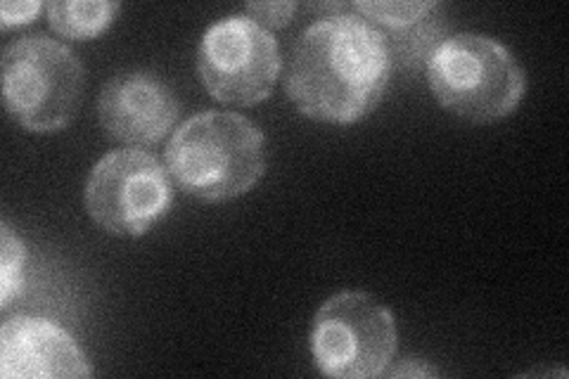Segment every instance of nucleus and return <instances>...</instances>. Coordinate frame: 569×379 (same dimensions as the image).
Listing matches in <instances>:
<instances>
[{"label": "nucleus", "instance_id": "1", "mask_svg": "<svg viewBox=\"0 0 569 379\" xmlns=\"http://www.w3.org/2000/svg\"><path fill=\"white\" fill-rule=\"evenodd\" d=\"M389 79L385 33L359 14H328L299 33L288 64V96L309 119L353 123L376 110Z\"/></svg>", "mask_w": 569, "mask_h": 379}, {"label": "nucleus", "instance_id": "2", "mask_svg": "<svg viewBox=\"0 0 569 379\" xmlns=\"http://www.w3.org/2000/svg\"><path fill=\"white\" fill-rule=\"evenodd\" d=\"M263 133L236 112H200L169 140L167 171L202 202H226L257 186L266 171Z\"/></svg>", "mask_w": 569, "mask_h": 379}, {"label": "nucleus", "instance_id": "3", "mask_svg": "<svg viewBox=\"0 0 569 379\" xmlns=\"http://www.w3.org/2000/svg\"><path fill=\"white\" fill-rule=\"evenodd\" d=\"M427 79L449 112L475 123H491L512 114L527 88L518 58L485 33H456L443 39L427 60Z\"/></svg>", "mask_w": 569, "mask_h": 379}, {"label": "nucleus", "instance_id": "4", "mask_svg": "<svg viewBox=\"0 0 569 379\" xmlns=\"http://www.w3.org/2000/svg\"><path fill=\"white\" fill-rule=\"evenodd\" d=\"M83 86L79 58L46 33L17 39L3 52V100L27 131L52 133L69 126L79 112Z\"/></svg>", "mask_w": 569, "mask_h": 379}, {"label": "nucleus", "instance_id": "5", "mask_svg": "<svg viewBox=\"0 0 569 379\" xmlns=\"http://www.w3.org/2000/svg\"><path fill=\"white\" fill-rule=\"evenodd\" d=\"M311 353L328 377H380L397 353L395 316L366 292L335 295L313 318Z\"/></svg>", "mask_w": 569, "mask_h": 379}, {"label": "nucleus", "instance_id": "6", "mask_svg": "<svg viewBox=\"0 0 569 379\" xmlns=\"http://www.w3.org/2000/svg\"><path fill=\"white\" fill-rule=\"evenodd\" d=\"M198 71L219 102L257 104L271 96L280 74L278 41L252 17H223L202 36Z\"/></svg>", "mask_w": 569, "mask_h": 379}, {"label": "nucleus", "instance_id": "7", "mask_svg": "<svg viewBox=\"0 0 569 379\" xmlns=\"http://www.w3.org/2000/svg\"><path fill=\"white\" fill-rule=\"evenodd\" d=\"M171 205L169 171L142 150H114L93 167L86 183V209L107 232L138 238Z\"/></svg>", "mask_w": 569, "mask_h": 379}, {"label": "nucleus", "instance_id": "8", "mask_svg": "<svg viewBox=\"0 0 569 379\" xmlns=\"http://www.w3.org/2000/svg\"><path fill=\"white\" fill-rule=\"evenodd\" d=\"M102 129L129 146H154L181 114L173 90L148 69L119 71L98 100Z\"/></svg>", "mask_w": 569, "mask_h": 379}, {"label": "nucleus", "instance_id": "9", "mask_svg": "<svg viewBox=\"0 0 569 379\" xmlns=\"http://www.w3.org/2000/svg\"><path fill=\"white\" fill-rule=\"evenodd\" d=\"M0 375L6 379L91 377L79 345L56 322L14 316L0 330Z\"/></svg>", "mask_w": 569, "mask_h": 379}, {"label": "nucleus", "instance_id": "10", "mask_svg": "<svg viewBox=\"0 0 569 379\" xmlns=\"http://www.w3.org/2000/svg\"><path fill=\"white\" fill-rule=\"evenodd\" d=\"M119 8V3L110 0H56L46 6L50 27L71 41H86L102 33Z\"/></svg>", "mask_w": 569, "mask_h": 379}, {"label": "nucleus", "instance_id": "11", "mask_svg": "<svg viewBox=\"0 0 569 379\" xmlns=\"http://www.w3.org/2000/svg\"><path fill=\"white\" fill-rule=\"evenodd\" d=\"M435 12V10H432ZM382 31V29H380ZM443 24L425 14L422 20L399 27V29H385V41L389 48L391 64L399 62L406 71H416L427 67V60L435 52V48L443 41Z\"/></svg>", "mask_w": 569, "mask_h": 379}, {"label": "nucleus", "instance_id": "12", "mask_svg": "<svg viewBox=\"0 0 569 379\" xmlns=\"http://www.w3.org/2000/svg\"><path fill=\"white\" fill-rule=\"evenodd\" d=\"M356 12L363 14V20L376 24L378 29H399L408 27L425 14L437 10V3H427V0H416V3H397V0H359L351 6Z\"/></svg>", "mask_w": 569, "mask_h": 379}, {"label": "nucleus", "instance_id": "13", "mask_svg": "<svg viewBox=\"0 0 569 379\" xmlns=\"http://www.w3.org/2000/svg\"><path fill=\"white\" fill-rule=\"evenodd\" d=\"M0 230H3V247H0V306L8 309L10 301L22 292L27 249L8 223H3Z\"/></svg>", "mask_w": 569, "mask_h": 379}, {"label": "nucleus", "instance_id": "14", "mask_svg": "<svg viewBox=\"0 0 569 379\" xmlns=\"http://www.w3.org/2000/svg\"><path fill=\"white\" fill-rule=\"evenodd\" d=\"M297 10V3L292 0H278V3H247L244 14L252 17L257 24H261L263 29H278L284 27Z\"/></svg>", "mask_w": 569, "mask_h": 379}, {"label": "nucleus", "instance_id": "15", "mask_svg": "<svg viewBox=\"0 0 569 379\" xmlns=\"http://www.w3.org/2000/svg\"><path fill=\"white\" fill-rule=\"evenodd\" d=\"M41 10H43V3H36V0H20V3H12V0H8V3L0 6V24H3V29L27 24Z\"/></svg>", "mask_w": 569, "mask_h": 379}]
</instances>
